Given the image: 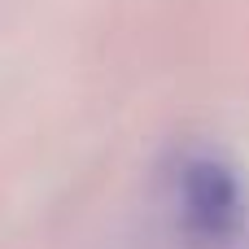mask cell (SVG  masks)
<instances>
[{
	"label": "cell",
	"instance_id": "6da1fadb",
	"mask_svg": "<svg viewBox=\"0 0 249 249\" xmlns=\"http://www.w3.org/2000/svg\"><path fill=\"white\" fill-rule=\"evenodd\" d=\"M175 223L188 249H236L249 232V184L241 166L210 144L179 158L171 179Z\"/></svg>",
	"mask_w": 249,
	"mask_h": 249
}]
</instances>
